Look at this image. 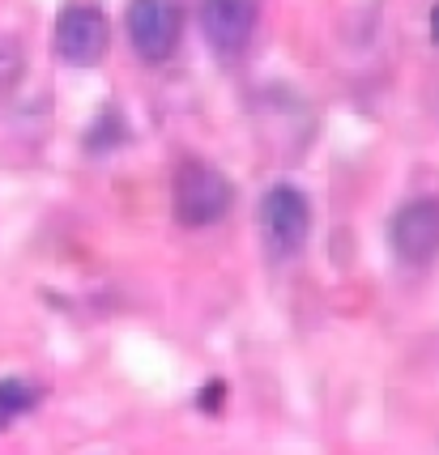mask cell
Segmentation results:
<instances>
[{
  "mask_svg": "<svg viewBox=\"0 0 439 455\" xmlns=\"http://www.w3.org/2000/svg\"><path fill=\"white\" fill-rule=\"evenodd\" d=\"M111 47V26L102 18L99 4H69L61 18H56V30H52V52L73 64V68H90L99 64Z\"/></svg>",
  "mask_w": 439,
  "mask_h": 455,
  "instance_id": "cell-5",
  "label": "cell"
},
{
  "mask_svg": "<svg viewBox=\"0 0 439 455\" xmlns=\"http://www.w3.org/2000/svg\"><path fill=\"white\" fill-rule=\"evenodd\" d=\"M200 35L222 60H235L252 43L260 21V0H200Z\"/></svg>",
  "mask_w": 439,
  "mask_h": 455,
  "instance_id": "cell-6",
  "label": "cell"
},
{
  "mask_svg": "<svg viewBox=\"0 0 439 455\" xmlns=\"http://www.w3.org/2000/svg\"><path fill=\"white\" fill-rule=\"evenodd\" d=\"M260 235L273 256H299L312 235V204L295 183H273L260 196Z\"/></svg>",
  "mask_w": 439,
  "mask_h": 455,
  "instance_id": "cell-3",
  "label": "cell"
},
{
  "mask_svg": "<svg viewBox=\"0 0 439 455\" xmlns=\"http://www.w3.org/2000/svg\"><path fill=\"white\" fill-rule=\"evenodd\" d=\"M175 218L188 230H209L235 209V183L205 158H183L171 183Z\"/></svg>",
  "mask_w": 439,
  "mask_h": 455,
  "instance_id": "cell-1",
  "label": "cell"
},
{
  "mask_svg": "<svg viewBox=\"0 0 439 455\" xmlns=\"http://www.w3.org/2000/svg\"><path fill=\"white\" fill-rule=\"evenodd\" d=\"M388 247L405 268H427L439 256V196L405 200L388 221Z\"/></svg>",
  "mask_w": 439,
  "mask_h": 455,
  "instance_id": "cell-4",
  "label": "cell"
},
{
  "mask_svg": "<svg viewBox=\"0 0 439 455\" xmlns=\"http://www.w3.org/2000/svg\"><path fill=\"white\" fill-rule=\"evenodd\" d=\"M431 35H435V39H439V4H435V9H431Z\"/></svg>",
  "mask_w": 439,
  "mask_h": 455,
  "instance_id": "cell-9",
  "label": "cell"
},
{
  "mask_svg": "<svg viewBox=\"0 0 439 455\" xmlns=\"http://www.w3.org/2000/svg\"><path fill=\"white\" fill-rule=\"evenodd\" d=\"M35 400H39V392L26 379H0V430L13 426L21 413H30Z\"/></svg>",
  "mask_w": 439,
  "mask_h": 455,
  "instance_id": "cell-7",
  "label": "cell"
},
{
  "mask_svg": "<svg viewBox=\"0 0 439 455\" xmlns=\"http://www.w3.org/2000/svg\"><path fill=\"white\" fill-rule=\"evenodd\" d=\"M18 73H21V52L13 43H0V90H9Z\"/></svg>",
  "mask_w": 439,
  "mask_h": 455,
  "instance_id": "cell-8",
  "label": "cell"
},
{
  "mask_svg": "<svg viewBox=\"0 0 439 455\" xmlns=\"http://www.w3.org/2000/svg\"><path fill=\"white\" fill-rule=\"evenodd\" d=\"M183 0H133L128 4V43L145 64H167L183 39Z\"/></svg>",
  "mask_w": 439,
  "mask_h": 455,
  "instance_id": "cell-2",
  "label": "cell"
}]
</instances>
